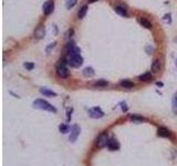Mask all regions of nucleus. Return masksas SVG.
Here are the masks:
<instances>
[{
  "instance_id": "obj_1",
  "label": "nucleus",
  "mask_w": 177,
  "mask_h": 166,
  "mask_svg": "<svg viewBox=\"0 0 177 166\" xmlns=\"http://www.w3.org/2000/svg\"><path fill=\"white\" fill-rule=\"evenodd\" d=\"M33 106H34L35 109H40V110H43V111L57 113V109H56L52 104H50L48 101H46V100H42V99L35 100L34 102H33Z\"/></svg>"
},
{
  "instance_id": "obj_2",
  "label": "nucleus",
  "mask_w": 177,
  "mask_h": 166,
  "mask_svg": "<svg viewBox=\"0 0 177 166\" xmlns=\"http://www.w3.org/2000/svg\"><path fill=\"white\" fill-rule=\"evenodd\" d=\"M68 63L70 64L71 67L79 68V67H81L82 63H83V58L81 57V54H76V56L68 57Z\"/></svg>"
},
{
  "instance_id": "obj_3",
  "label": "nucleus",
  "mask_w": 177,
  "mask_h": 166,
  "mask_svg": "<svg viewBox=\"0 0 177 166\" xmlns=\"http://www.w3.org/2000/svg\"><path fill=\"white\" fill-rule=\"evenodd\" d=\"M70 131H71V133H70V137H69V140H70V142L74 143V142L78 140L80 133H81V128H80L79 125L74 124V125H72V126H71Z\"/></svg>"
},
{
  "instance_id": "obj_4",
  "label": "nucleus",
  "mask_w": 177,
  "mask_h": 166,
  "mask_svg": "<svg viewBox=\"0 0 177 166\" xmlns=\"http://www.w3.org/2000/svg\"><path fill=\"white\" fill-rule=\"evenodd\" d=\"M88 113H90V116L93 117V119H101V117L104 116V112L100 109L99 106H95V107L90 109L88 110Z\"/></svg>"
},
{
  "instance_id": "obj_5",
  "label": "nucleus",
  "mask_w": 177,
  "mask_h": 166,
  "mask_svg": "<svg viewBox=\"0 0 177 166\" xmlns=\"http://www.w3.org/2000/svg\"><path fill=\"white\" fill-rule=\"evenodd\" d=\"M57 74L60 78H67L69 77V71H68L65 63H59L57 67Z\"/></svg>"
},
{
  "instance_id": "obj_6",
  "label": "nucleus",
  "mask_w": 177,
  "mask_h": 166,
  "mask_svg": "<svg viewBox=\"0 0 177 166\" xmlns=\"http://www.w3.org/2000/svg\"><path fill=\"white\" fill-rule=\"evenodd\" d=\"M53 8H54V5L51 0H48L46 2H44L43 5V14H46V16H49V14H52L53 11Z\"/></svg>"
},
{
  "instance_id": "obj_7",
  "label": "nucleus",
  "mask_w": 177,
  "mask_h": 166,
  "mask_svg": "<svg viewBox=\"0 0 177 166\" xmlns=\"http://www.w3.org/2000/svg\"><path fill=\"white\" fill-rule=\"evenodd\" d=\"M106 146H107V149H111V151H116V149H120V143H118L115 138H110Z\"/></svg>"
},
{
  "instance_id": "obj_8",
  "label": "nucleus",
  "mask_w": 177,
  "mask_h": 166,
  "mask_svg": "<svg viewBox=\"0 0 177 166\" xmlns=\"http://www.w3.org/2000/svg\"><path fill=\"white\" fill-rule=\"evenodd\" d=\"M157 135L160 136V137H170L172 136V133L168 128L166 127H159L158 131H157Z\"/></svg>"
},
{
  "instance_id": "obj_9",
  "label": "nucleus",
  "mask_w": 177,
  "mask_h": 166,
  "mask_svg": "<svg viewBox=\"0 0 177 166\" xmlns=\"http://www.w3.org/2000/svg\"><path fill=\"white\" fill-rule=\"evenodd\" d=\"M110 138L107 137V135L106 134H102L101 136L99 137L98 140V145H99V147H103V146H106L107 145V142H109Z\"/></svg>"
},
{
  "instance_id": "obj_10",
  "label": "nucleus",
  "mask_w": 177,
  "mask_h": 166,
  "mask_svg": "<svg viewBox=\"0 0 177 166\" xmlns=\"http://www.w3.org/2000/svg\"><path fill=\"white\" fill-rule=\"evenodd\" d=\"M138 22L141 23L144 28H146V29H152L153 28V25H152V22L149 21V20H147L146 18H143V17H141L140 19H138Z\"/></svg>"
},
{
  "instance_id": "obj_11",
  "label": "nucleus",
  "mask_w": 177,
  "mask_h": 166,
  "mask_svg": "<svg viewBox=\"0 0 177 166\" xmlns=\"http://www.w3.org/2000/svg\"><path fill=\"white\" fill-rule=\"evenodd\" d=\"M44 33H46L44 27H42V26H40V27H38V28L35 29V31H34V37L37 38V39H41V38H43V35H44Z\"/></svg>"
},
{
  "instance_id": "obj_12",
  "label": "nucleus",
  "mask_w": 177,
  "mask_h": 166,
  "mask_svg": "<svg viewBox=\"0 0 177 166\" xmlns=\"http://www.w3.org/2000/svg\"><path fill=\"white\" fill-rule=\"evenodd\" d=\"M40 92L46 96H57V93H56V92L51 91V90L48 88H41L40 89Z\"/></svg>"
},
{
  "instance_id": "obj_13",
  "label": "nucleus",
  "mask_w": 177,
  "mask_h": 166,
  "mask_svg": "<svg viewBox=\"0 0 177 166\" xmlns=\"http://www.w3.org/2000/svg\"><path fill=\"white\" fill-rule=\"evenodd\" d=\"M153 78V74L151 73V72H145V73H143V74H141L140 77H138V79L141 80V81L143 82H147V81H151Z\"/></svg>"
},
{
  "instance_id": "obj_14",
  "label": "nucleus",
  "mask_w": 177,
  "mask_h": 166,
  "mask_svg": "<svg viewBox=\"0 0 177 166\" xmlns=\"http://www.w3.org/2000/svg\"><path fill=\"white\" fill-rule=\"evenodd\" d=\"M115 11H116L120 16H122V17H128V11H126V9H125L123 6H117V7L115 8Z\"/></svg>"
},
{
  "instance_id": "obj_15",
  "label": "nucleus",
  "mask_w": 177,
  "mask_h": 166,
  "mask_svg": "<svg viewBox=\"0 0 177 166\" xmlns=\"http://www.w3.org/2000/svg\"><path fill=\"white\" fill-rule=\"evenodd\" d=\"M83 74H84L85 77H88V78H91V77H93V75L95 74V72H94V70H93L91 67H88L83 70Z\"/></svg>"
},
{
  "instance_id": "obj_16",
  "label": "nucleus",
  "mask_w": 177,
  "mask_h": 166,
  "mask_svg": "<svg viewBox=\"0 0 177 166\" xmlns=\"http://www.w3.org/2000/svg\"><path fill=\"white\" fill-rule=\"evenodd\" d=\"M121 86H123L125 89H132L134 86V83L131 82L130 80H123V81H121Z\"/></svg>"
},
{
  "instance_id": "obj_17",
  "label": "nucleus",
  "mask_w": 177,
  "mask_h": 166,
  "mask_svg": "<svg viewBox=\"0 0 177 166\" xmlns=\"http://www.w3.org/2000/svg\"><path fill=\"white\" fill-rule=\"evenodd\" d=\"M70 130H71V127L69 126V125H67V124H60V125H59V131H60L62 134L69 133Z\"/></svg>"
},
{
  "instance_id": "obj_18",
  "label": "nucleus",
  "mask_w": 177,
  "mask_h": 166,
  "mask_svg": "<svg viewBox=\"0 0 177 166\" xmlns=\"http://www.w3.org/2000/svg\"><path fill=\"white\" fill-rule=\"evenodd\" d=\"M86 11H88V6H82L81 9L78 12L79 19H83L85 17V14H86Z\"/></svg>"
},
{
  "instance_id": "obj_19",
  "label": "nucleus",
  "mask_w": 177,
  "mask_h": 166,
  "mask_svg": "<svg viewBox=\"0 0 177 166\" xmlns=\"http://www.w3.org/2000/svg\"><path fill=\"white\" fill-rule=\"evenodd\" d=\"M159 70H160V61L155 60L152 64V71L153 72H155V73H157Z\"/></svg>"
},
{
  "instance_id": "obj_20",
  "label": "nucleus",
  "mask_w": 177,
  "mask_h": 166,
  "mask_svg": "<svg viewBox=\"0 0 177 166\" xmlns=\"http://www.w3.org/2000/svg\"><path fill=\"white\" fill-rule=\"evenodd\" d=\"M76 2H78V0H65V6L68 9H71L76 5Z\"/></svg>"
},
{
  "instance_id": "obj_21",
  "label": "nucleus",
  "mask_w": 177,
  "mask_h": 166,
  "mask_svg": "<svg viewBox=\"0 0 177 166\" xmlns=\"http://www.w3.org/2000/svg\"><path fill=\"white\" fill-rule=\"evenodd\" d=\"M172 105H173L174 113L177 114V94H175V95H174L173 101H172Z\"/></svg>"
},
{
  "instance_id": "obj_22",
  "label": "nucleus",
  "mask_w": 177,
  "mask_h": 166,
  "mask_svg": "<svg viewBox=\"0 0 177 166\" xmlns=\"http://www.w3.org/2000/svg\"><path fill=\"white\" fill-rule=\"evenodd\" d=\"M25 68L27 70H32L33 68H34V64L31 63V62H26L25 63Z\"/></svg>"
},
{
  "instance_id": "obj_23",
  "label": "nucleus",
  "mask_w": 177,
  "mask_h": 166,
  "mask_svg": "<svg viewBox=\"0 0 177 166\" xmlns=\"http://www.w3.org/2000/svg\"><path fill=\"white\" fill-rule=\"evenodd\" d=\"M131 120H134V121H143L144 119L142 116H140V115H136V114H134V115H131Z\"/></svg>"
},
{
  "instance_id": "obj_24",
  "label": "nucleus",
  "mask_w": 177,
  "mask_h": 166,
  "mask_svg": "<svg viewBox=\"0 0 177 166\" xmlns=\"http://www.w3.org/2000/svg\"><path fill=\"white\" fill-rule=\"evenodd\" d=\"M121 106H122V111H123V112H126V111L128 110V105H126V103L125 102H121Z\"/></svg>"
},
{
  "instance_id": "obj_25",
  "label": "nucleus",
  "mask_w": 177,
  "mask_h": 166,
  "mask_svg": "<svg viewBox=\"0 0 177 166\" xmlns=\"http://www.w3.org/2000/svg\"><path fill=\"white\" fill-rule=\"evenodd\" d=\"M96 85H104V86H105V85H107V82L106 81H102V80H101V81H98L95 83Z\"/></svg>"
},
{
  "instance_id": "obj_26",
  "label": "nucleus",
  "mask_w": 177,
  "mask_h": 166,
  "mask_svg": "<svg viewBox=\"0 0 177 166\" xmlns=\"http://www.w3.org/2000/svg\"><path fill=\"white\" fill-rule=\"evenodd\" d=\"M95 1H98V0H88L90 4H93V2H95Z\"/></svg>"
},
{
  "instance_id": "obj_27",
  "label": "nucleus",
  "mask_w": 177,
  "mask_h": 166,
  "mask_svg": "<svg viewBox=\"0 0 177 166\" xmlns=\"http://www.w3.org/2000/svg\"><path fill=\"white\" fill-rule=\"evenodd\" d=\"M176 68H177V59H176Z\"/></svg>"
}]
</instances>
